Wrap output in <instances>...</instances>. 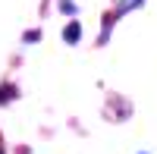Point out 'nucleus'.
<instances>
[{
	"mask_svg": "<svg viewBox=\"0 0 157 154\" xmlns=\"http://www.w3.org/2000/svg\"><path fill=\"white\" fill-rule=\"evenodd\" d=\"M78 38H82V22H78V19H72V22L63 25V41H66L69 47L78 44Z\"/></svg>",
	"mask_w": 157,
	"mask_h": 154,
	"instance_id": "1",
	"label": "nucleus"
},
{
	"mask_svg": "<svg viewBox=\"0 0 157 154\" xmlns=\"http://www.w3.org/2000/svg\"><path fill=\"white\" fill-rule=\"evenodd\" d=\"M19 98V88L13 85V82H3L0 85V107H6V104H13V101Z\"/></svg>",
	"mask_w": 157,
	"mask_h": 154,
	"instance_id": "2",
	"label": "nucleus"
},
{
	"mask_svg": "<svg viewBox=\"0 0 157 154\" xmlns=\"http://www.w3.org/2000/svg\"><path fill=\"white\" fill-rule=\"evenodd\" d=\"M141 3H145V0H120V6H116V10L110 13V16H113V19H120L123 13H129V10H138Z\"/></svg>",
	"mask_w": 157,
	"mask_h": 154,
	"instance_id": "3",
	"label": "nucleus"
},
{
	"mask_svg": "<svg viewBox=\"0 0 157 154\" xmlns=\"http://www.w3.org/2000/svg\"><path fill=\"white\" fill-rule=\"evenodd\" d=\"M113 16H110V13H107V16H104V22H101V38H98V44H107L110 41V29H113Z\"/></svg>",
	"mask_w": 157,
	"mask_h": 154,
	"instance_id": "4",
	"label": "nucleus"
},
{
	"mask_svg": "<svg viewBox=\"0 0 157 154\" xmlns=\"http://www.w3.org/2000/svg\"><path fill=\"white\" fill-rule=\"evenodd\" d=\"M57 6H60V13H66V16H78V6L72 0H57Z\"/></svg>",
	"mask_w": 157,
	"mask_h": 154,
	"instance_id": "5",
	"label": "nucleus"
},
{
	"mask_svg": "<svg viewBox=\"0 0 157 154\" xmlns=\"http://www.w3.org/2000/svg\"><path fill=\"white\" fill-rule=\"evenodd\" d=\"M38 41H41V29H29L22 35V44H38Z\"/></svg>",
	"mask_w": 157,
	"mask_h": 154,
	"instance_id": "6",
	"label": "nucleus"
},
{
	"mask_svg": "<svg viewBox=\"0 0 157 154\" xmlns=\"http://www.w3.org/2000/svg\"><path fill=\"white\" fill-rule=\"evenodd\" d=\"M0 154H6V148H3V142H0Z\"/></svg>",
	"mask_w": 157,
	"mask_h": 154,
	"instance_id": "7",
	"label": "nucleus"
},
{
	"mask_svg": "<svg viewBox=\"0 0 157 154\" xmlns=\"http://www.w3.org/2000/svg\"><path fill=\"white\" fill-rule=\"evenodd\" d=\"M138 154H148V151H138Z\"/></svg>",
	"mask_w": 157,
	"mask_h": 154,
	"instance_id": "8",
	"label": "nucleus"
}]
</instances>
